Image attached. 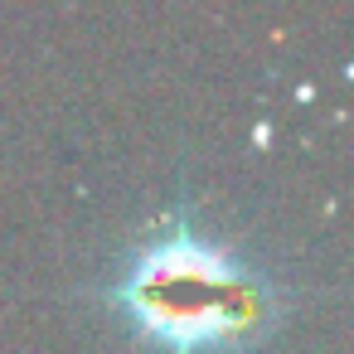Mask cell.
<instances>
[{
    "mask_svg": "<svg viewBox=\"0 0 354 354\" xmlns=\"http://www.w3.org/2000/svg\"><path fill=\"white\" fill-rule=\"evenodd\" d=\"M107 301L127 325L160 344H252L281 315V291L248 257L170 214L107 281Z\"/></svg>",
    "mask_w": 354,
    "mask_h": 354,
    "instance_id": "6da1fadb",
    "label": "cell"
}]
</instances>
